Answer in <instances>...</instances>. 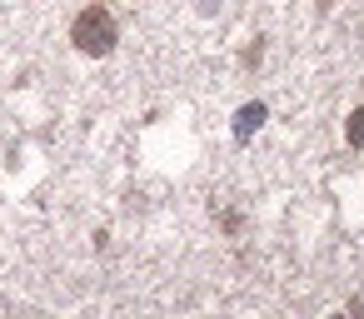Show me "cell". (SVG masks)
I'll return each instance as SVG.
<instances>
[{"instance_id": "obj_1", "label": "cell", "mask_w": 364, "mask_h": 319, "mask_svg": "<svg viewBox=\"0 0 364 319\" xmlns=\"http://www.w3.org/2000/svg\"><path fill=\"white\" fill-rule=\"evenodd\" d=\"M70 40H75V50H80V55H110V50H115V40H120L115 16H110L105 6L80 11V16H75V26H70Z\"/></svg>"}, {"instance_id": "obj_2", "label": "cell", "mask_w": 364, "mask_h": 319, "mask_svg": "<svg viewBox=\"0 0 364 319\" xmlns=\"http://www.w3.org/2000/svg\"><path fill=\"white\" fill-rule=\"evenodd\" d=\"M259 125H264V105H259V100H255V105H240V115H235V140H250Z\"/></svg>"}, {"instance_id": "obj_3", "label": "cell", "mask_w": 364, "mask_h": 319, "mask_svg": "<svg viewBox=\"0 0 364 319\" xmlns=\"http://www.w3.org/2000/svg\"><path fill=\"white\" fill-rule=\"evenodd\" d=\"M344 140H349L354 150H364V105L349 115V125H344Z\"/></svg>"}, {"instance_id": "obj_4", "label": "cell", "mask_w": 364, "mask_h": 319, "mask_svg": "<svg viewBox=\"0 0 364 319\" xmlns=\"http://www.w3.org/2000/svg\"><path fill=\"white\" fill-rule=\"evenodd\" d=\"M334 319H344V314H334Z\"/></svg>"}]
</instances>
